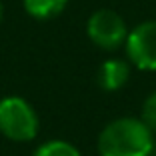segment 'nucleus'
<instances>
[{"label":"nucleus","instance_id":"1","mask_svg":"<svg viewBox=\"0 0 156 156\" xmlns=\"http://www.w3.org/2000/svg\"><path fill=\"white\" fill-rule=\"evenodd\" d=\"M154 150V132L142 118L124 116L108 122L98 136L100 156H150Z\"/></svg>","mask_w":156,"mask_h":156},{"label":"nucleus","instance_id":"2","mask_svg":"<svg viewBox=\"0 0 156 156\" xmlns=\"http://www.w3.org/2000/svg\"><path fill=\"white\" fill-rule=\"evenodd\" d=\"M38 114L32 104L20 96L0 100V132L14 142H30L38 134Z\"/></svg>","mask_w":156,"mask_h":156},{"label":"nucleus","instance_id":"3","mask_svg":"<svg viewBox=\"0 0 156 156\" xmlns=\"http://www.w3.org/2000/svg\"><path fill=\"white\" fill-rule=\"evenodd\" d=\"M128 26L118 12L100 8L90 14L86 22V34L90 42L102 50H118L128 38Z\"/></svg>","mask_w":156,"mask_h":156},{"label":"nucleus","instance_id":"4","mask_svg":"<svg viewBox=\"0 0 156 156\" xmlns=\"http://www.w3.org/2000/svg\"><path fill=\"white\" fill-rule=\"evenodd\" d=\"M126 56L136 68L156 72V20L134 26L126 38Z\"/></svg>","mask_w":156,"mask_h":156},{"label":"nucleus","instance_id":"5","mask_svg":"<svg viewBox=\"0 0 156 156\" xmlns=\"http://www.w3.org/2000/svg\"><path fill=\"white\" fill-rule=\"evenodd\" d=\"M130 78V66L126 60L110 58L104 60L96 72V82L102 90L106 92H116L128 82Z\"/></svg>","mask_w":156,"mask_h":156},{"label":"nucleus","instance_id":"6","mask_svg":"<svg viewBox=\"0 0 156 156\" xmlns=\"http://www.w3.org/2000/svg\"><path fill=\"white\" fill-rule=\"evenodd\" d=\"M28 16L36 20H52L64 12L68 0H22Z\"/></svg>","mask_w":156,"mask_h":156},{"label":"nucleus","instance_id":"7","mask_svg":"<svg viewBox=\"0 0 156 156\" xmlns=\"http://www.w3.org/2000/svg\"><path fill=\"white\" fill-rule=\"evenodd\" d=\"M32 156H82L74 144L66 140H48L34 150Z\"/></svg>","mask_w":156,"mask_h":156},{"label":"nucleus","instance_id":"8","mask_svg":"<svg viewBox=\"0 0 156 156\" xmlns=\"http://www.w3.org/2000/svg\"><path fill=\"white\" fill-rule=\"evenodd\" d=\"M140 118L152 132H156V92L148 94L146 100L142 102V116Z\"/></svg>","mask_w":156,"mask_h":156},{"label":"nucleus","instance_id":"9","mask_svg":"<svg viewBox=\"0 0 156 156\" xmlns=\"http://www.w3.org/2000/svg\"><path fill=\"white\" fill-rule=\"evenodd\" d=\"M2 16H4V6H2V0H0V22H2Z\"/></svg>","mask_w":156,"mask_h":156}]
</instances>
